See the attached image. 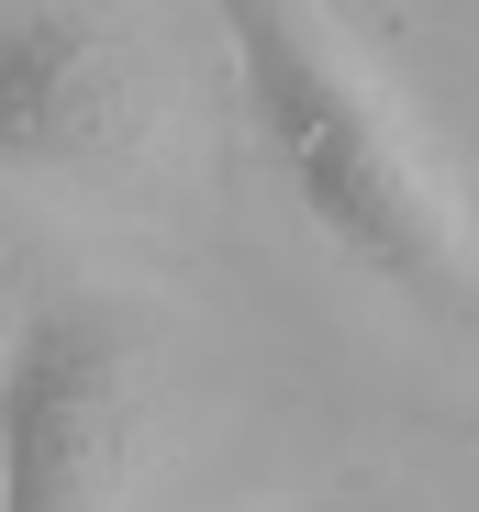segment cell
Wrapping results in <instances>:
<instances>
[{"label":"cell","instance_id":"2","mask_svg":"<svg viewBox=\"0 0 479 512\" xmlns=\"http://www.w3.org/2000/svg\"><path fill=\"white\" fill-rule=\"evenodd\" d=\"M168 435L156 323L101 279H45L0 346V512H134Z\"/></svg>","mask_w":479,"mask_h":512},{"label":"cell","instance_id":"1","mask_svg":"<svg viewBox=\"0 0 479 512\" xmlns=\"http://www.w3.org/2000/svg\"><path fill=\"white\" fill-rule=\"evenodd\" d=\"M223 23H234L246 134L268 156V179L290 190V212L402 312H424L446 334H479V234L446 201V179L413 145V123L390 112V90L335 34L279 12V0H246Z\"/></svg>","mask_w":479,"mask_h":512},{"label":"cell","instance_id":"3","mask_svg":"<svg viewBox=\"0 0 479 512\" xmlns=\"http://www.w3.org/2000/svg\"><path fill=\"white\" fill-rule=\"evenodd\" d=\"M156 134V56L112 12H0V167L101 179Z\"/></svg>","mask_w":479,"mask_h":512}]
</instances>
